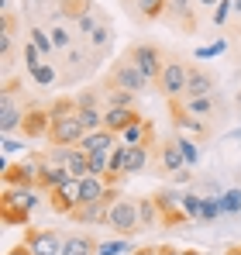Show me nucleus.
<instances>
[{
    "instance_id": "nucleus-4",
    "label": "nucleus",
    "mask_w": 241,
    "mask_h": 255,
    "mask_svg": "<svg viewBox=\"0 0 241 255\" xmlns=\"http://www.w3.org/2000/svg\"><path fill=\"white\" fill-rule=\"evenodd\" d=\"M97 62H100V55L90 48L86 42H80V45H73L69 52H66V69L59 73V83H76V80H83L86 73H93L97 69Z\"/></svg>"
},
{
    "instance_id": "nucleus-36",
    "label": "nucleus",
    "mask_w": 241,
    "mask_h": 255,
    "mask_svg": "<svg viewBox=\"0 0 241 255\" xmlns=\"http://www.w3.org/2000/svg\"><path fill=\"white\" fill-rule=\"evenodd\" d=\"M176 145H179V152H183L186 166H197V159H200V148H197V141L183 134V138H176Z\"/></svg>"
},
{
    "instance_id": "nucleus-15",
    "label": "nucleus",
    "mask_w": 241,
    "mask_h": 255,
    "mask_svg": "<svg viewBox=\"0 0 241 255\" xmlns=\"http://www.w3.org/2000/svg\"><path fill=\"white\" fill-rule=\"evenodd\" d=\"M214 73L210 69H203V66H190V73H186V97L183 100H193V97H210L214 93Z\"/></svg>"
},
{
    "instance_id": "nucleus-46",
    "label": "nucleus",
    "mask_w": 241,
    "mask_h": 255,
    "mask_svg": "<svg viewBox=\"0 0 241 255\" xmlns=\"http://www.w3.org/2000/svg\"><path fill=\"white\" fill-rule=\"evenodd\" d=\"M131 255H159V249H152V245H141V249H131Z\"/></svg>"
},
{
    "instance_id": "nucleus-35",
    "label": "nucleus",
    "mask_w": 241,
    "mask_h": 255,
    "mask_svg": "<svg viewBox=\"0 0 241 255\" xmlns=\"http://www.w3.org/2000/svg\"><path fill=\"white\" fill-rule=\"evenodd\" d=\"M31 80H35L38 86H52V83H59V73H55L48 62H41V66H35V69H31Z\"/></svg>"
},
{
    "instance_id": "nucleus-24",
    "label": "nucleus",
    "mask_w": 241,
    "mask_h": 255,
    "mask_svg": "<svg viewBox=\"0 0 241 255\" xmlns=\"http://www.w3.org/2000/svg\"><path fill=\"white\" fill-rule=\"evenodd\" d=\"M100 242L93 235H66L62 242V255H97Z\"/></svg>"
},
{
    "instance_id": "nucleus-45",
    "label": "nucleus",
    "mask_w": 241,
    "mask_h": 255,
    "mask_svg": "<svg viewBox=\"0 0 241 255\" xmlns=\"http://www.w3.org/2000/svg\"><path fill=\"white\" fill-rule=\"evenodd\" d=\"M17 148H24V141H17V138H10V134H7V138H3V152L10 155V152H17Z\"/></svg>"
},
{
    "instance_id": "nucleus-32",
    "label": "nucleus",
    "mask_w": 241,
    "mask_h": 255,
    "mask_svg": "<svg viewBox=\"0 0 241 255\" xmlns=\"http://www.w3.org/2000/svg\"><path fill=\"white\" fill-rule=\"evenodd\" d=\"M138 204H141V224H145V231H148V228H159V224H162V214H159L155 197H145V200H138Z\"/></svg>"
},
{
    "instance_id": "nucleus-7",
    "label": "nucleus",
    "mask_w": 241,
    "mask_h": 255,
    "mask_svg": "<svg viewBox=\"0 0 241 255\" xmlns=\"http://www.w3.org/2000/svg\"><path fill=\"white\" fill-rule=\"evenodd\" d=\"M62 235L52 231V228H24V245L31 249L35 255H62Z\"/></svg>"
},
{
    "instance_id": "nucleus-49",
    "label": "nucleus",
    "mask_w": 241,
    "mask_h": 255,
    "mask_svg": "<svg viewBox=\"0 0 241 255\" xmlns=\"http://www.w3.org/2000/svg\"><path fill=\"white\" fill-rule=\"evenodd\" d=\"M197 3H200V7H217L221 0H197Z\"/></svg>"
},
{
    "instance_id": "nucleus-2",
    "label": "nucleus",
    "mask_w": 241,
    "mask_h": 255,
    "mask_svg": "<svg viewBox=\"0 0 241 255\" xmlns=\"http://www.w3.org/2000/svg\"><path fill=\"white\" fill-rule=\"evenodd\" d=\"M107 228H114L120 238H131V235L145 231V224H141V204L131 200V197H118L111 214H107Z\"/></svg>"
},
{
    "instance_id": "nucleus-21",
    "label": "nucleus",
    "mask_w": 241,
    "mask_h": 255,
    "mask_svg": "<svg viewBox=\"0 0 241 255\" xmlns=\"http://www.w3.org/2000/svg\"><path fill=\"white\" fill-rule=\"evenodd\" d=\"M120 141H124V145H148V148H155V145H159V141H155V125H152L148 118H141L138 125H131L120 134Z\"/></svg>"
},
{
    "instance_id": "nucleus-23",
    "label": "nucleus",
    "mask_w": 241,
    "mask_h": 255,
    "mask_svg": "<svg viewBox=\"0 0 241 255\" xmlns=\"http://www.w3.org/2000/svg\"><path fill=\"white\" fill-rule=\"evenodd\" d=\"M165 7H169V0H131V3H127L131 17H138V21H145V24L165 17Z\"/></svg>"
},
{
    "instance_id": "nucleus-17",
    "label": "nucleus",
    "mask_w": 241,
    "mask_h": 255,
    "mask_svg": "<svg viewBox=\"0 0 241 255\" xmlns=\"http://www.w3.org/2000/svg\"><path fill=\"white\" fill-rule=\"evenodd\" d=\"M138 121H141V114H138L134 107H107V111H104V128H107V131H114L118 138L131 125H138Z\"/></svg>"
},
{
    "instance_id": "nucleus-11",
    "label": "nucleus",
    "mask_w": 241,
    "mask_h": 255,
    "mask_svg": "<svg viewBox=\"0 0 241 255\" xmlns=\"http://www.w3.org/2000/svg\"><path fill=\"white\" fill-rule=\"evenodd\" d=\"M162 21L172 24V28H179V31H186V35H193V31H197V10H193V0H169Z\"/></svg>"
},
{
    "instance_id": "nucleus-52",
    "label": "nucleus",
    "mask_w": 241,
    "mask_h": 255,
    "mask_svg": "<svg viewBox=\"0 0 241 255\" xmlns=\"http://www.w3.org/2000/svg\"><path fill=\"white\" fill-rule=\"evenodd\" d=\"M231 3H235V10H238V14H241V0H231Z\"/></svg>"
},
{
    "instance_id": "nucleus-6",
    "label": "nucleus",
    "mask_w": 241,
    "mask_h": 255,
    "mask_svg": "<svg viewBox=\"0 0 241 255\" xmlns=\"http://www.w3.org/2000/svg\"><path fill=\"white\" fill-rule=\"evenodd\" d=\"M186 73H190L186 62H179V59H165L162 76H159V83H155L165 100H183V97H186Z\"/></svg>"
},
{
    "instance_id": "nucleus-50",
    "label": "nucleus",
    "mask_w": 241,
    "mask_h": 255,
    "mask_svg": "<svg viewBox=\"0 0 241 255\" xmlns=\"http://www.w3.org/2000/svg\"><path fill=\"white\" fill-rule=\"evenodd\" d=\"M224 255H241V245H231V249H228Z\"/></svg>"
},
{
    "instance_id": "nucleus-47",
    "label": "nucleus",
    "mask_w": 241,
    "mask_h": 255,
    "mask_svg": "<svg viewBox=\"0 0 241 255\" xmlns=\"http://www.w3.org/2000/svg\"><path fill=\"white\" fill-rule=\"evenodd\" d=\"M159 255H183V249H176V245H159Z\"/></svg>"
},
{
    "instance_id": "nucleus-43",
    "label": "nucleus",
    "mask_w": 241,
    "mask_h": 255,
    "mask_svg": "<svg viewBox=\"0 0 241 255\" xmlns=\"http://www.w3.org/2000/svg\"><path fill=\"white\" fill-rule=\"evenodd\" d=\"M231 10H235V3H231V0H221V3L214 7V24H224Z\"/></svg>"
},
{
    "instance_id": "nucleus-44",
    "label": "nucleus",
    "mask_w": 241,
    "mask_h": 255,
    "mask_svg": "<svg viewBox=\"0 0 241 255\" xmlns=\"http://www.w3.org/2000/svg\"><path fill=\"white\" fill-rule=\"evenodd\" d=\"M217 52H224V42H217V45H207V48H200V52H197V59H210V55H217Z\"/></svg>"
},
{
    "instance_id": "nucleus-10",
    "label": "nucleus",
    "mask_w": 241,
    "mask_h": 255,
    "mask_svg": "<svg viewBox=\"0 0 241 255\" xmlns=\"http://www.w3.org/2000/svg\"><path fill=\"white\" fill-rule=\"evenodd\" d=\"M83 138H86V128H83L80 114L52 121V131H48V141L52 145H80Z\"/></svg>"
},
{
    "instance_id": "nucleus-22",
    "label": "nucleus",
    "mask_w": 241,
    "mask_h": 255,
    "mask_svg": "<svg viewBox=\"0 0 241 255\" xmlns=\"http://www.w3.org/2000/svg\"><path fill=\"white\" fill-rule=\"evenodd\" d=\"M80 148L86 152V155H93V152H114V148H118V134H114V131H107V128L90 131V134L80 141Z\"/></svg>"
},
{
    "instance_id": "nucleus-29",
    "label": "nucleus",
    "mask_w": 241,
    "mask_h": 255,
    "mask_svg": "<svg viewBox=\"0 0 241 255\" xmlns=\"http://www.w3.org/2000/svg\"><path fill=\"white\" fill-rule=\"evenodd\" d=\"M28 42L35 45L45 59H52V55H55V45H52V38H48V28H41V24H35V21L28 24Z\"/></svg>"
},
{
    "instance_id": "nucleus-39",
    "label": "nucleus",
    "mask_w": 241,
    "mask_h": 255,
    "mask_svg": "<svg viewBox=\"0 0 241 255\" xmlns=\"http://www.w3.org/2000/svg\"><path fill=\"white\" fill-rule=\"evenodd\" d=\"M21 55H24V66H28V73H31L35 66H41V59H45V55H41V52H38V48H35L31 42H24V48H21Z\"/></svg>"
},
{
    "instance_id": "nucleus-51",
    "label": "nucleus",
    "mask_w": 241,
    "mask_h": 255,
    "mask_svg": "<svg viewBox=\"0 0 241 255\" xmlns=\"http://www.w3.org/2000/svg\"><path fill=\"white\" fill-rule=\"evenodd\" d=\"M183 255H207V252H200V249H186Z\"/></svg>"
},
{
    "instance_id": "nucleus-14",
    "label": "nucleus",
    "mask_w": 241,
    "mask_h": 255,
    "mask_svg": "<svg viewBox=\"0 0 241 255\" xmlns=\"http://www.w3.org/2000/svg\"><path fill=\"white\" fill-rule=\"evenodd\" d=\"M48 204H52V211H55V214L73 217V211L80 207V179H69L66 186H59L55 193H48Z\"/></svg>"
},
{
    "instance_id": "nucleus-42",
    "label": "nucleus",
    "mask_w": 241,
    "mask_h": 255,
    "mask_svg": "<svg viewBox=\"0 0 241 255\" xmlns=\"http://www.w3.org/2000/svg\"><path fill=\"white\" fill-rule=\"evenodd\" d=\"M217 214H224L221 200H210V197H203V214H200V221H214Z\"/></svg>"
},
{
    "instance_id": "nucleus-48",
    "label": "nucleus",
    "mask_w": 241,
    "mask_h": 255,
    "mask_svg": "<svg viewBox=\"0 0 241 255\" xmlns=\"http://www.w3.org/2000/svg\"><path fill=\"white\" fill-rule=\"evenodd\" d=\"M7 255H35V252H31V249H28V245H24V242H21V245H17V249H10V252H7Z\"/></svg>"
},
{
    "instance_id": "nucleus-26",
    "label": "nucleus",
    "mask_w": 241,
    "mask_h": 255,
    "mask_svg": "<svg viewBox=\"0 0 241 255\" xmlns=\"http://www.w3.org/2000/svg\"><path fill=\"white\" fill-rule=\"evenodd\" d=\"M97 3L93 0H55V14L62 17V21H69V24H76L86 10H93Z\"/></svg>"
},
{
    "instance_id": "nucleus-12",
    "label": "nucleus",
    "mask_w": 241,
    "mask_h": 255,
    "mask_svg": "<svg viewBox=\"0 0 241 255\" xmlns=\"http://www.w3.org/2000/svg\"><path fill=\"white\" fill-rule=\"evenodd\" d=\"M169 114H172V125L179 128L183 134H190V138H207V125H203L197 114L186 111L183 100H169Z\"/></svg>"
},
{
    "instance_id": "nucleus-40",
    "label": "nucleus",
    "mask_w": 241,
    "mask_h": 255,
    "mask_svg": "<svg viewBox=\"0 0 241 255\" xmlns=\"http://www.w3.org/2000/svg\"><path fill=\"white\" fill-rule=\"evenodd\" d=\"M183 211L190 214V221H200V214H203V197H183Z\"/></svg>"
},
{
    "instance_id": "nucleus-13",
    "label": "nucleus",
    "mask_w": 241,
    "mask_h": 255,
    "mask_svg": "<svg viewBox=\"0 0 241 255\" xmlns=\"http://www.w3.org/2000/svg\"><path fill=\"white\" fill-rule=\"evenodd\" d=\"M24 138H48V131H52V114H48V107H38V104H31L28 111H24Z\"/></svg>"
},
{
    "instance_id": "nucleus-9",
    "label": "nucleus",
    "mask_w": 241,
    "mask_h": 255,
    "mask_svg": "<svg viewBox=\"0 0 241 255\" xmlns=\"http://www.w3.org/2000/svg\"><path fill=\"white\" fill-rule=\"evenodd\" d=\"M14 90H17V83L7 80V86H3V111H0V131H3V138L14 134L17 128L24 125V111H28V107H21L14 100Z\"/></svg>"
},
{
    "instance_id": "nucleus-27",
    "label": "nucleus",
    "mask_w": 241,
    "mask_h": 255,
    "mask_svg": "<svg viewBox=\"0 0 241 255\" xmlns=\"http://www.w3.org/2000/svg\"><path fill=\"white\" fill-rule=\"evenodd\" d=\"M104 21H107V14H104L100 7H93V10H86V14H83L80 21L73 24V28H76V35H80V42H86V38H90V35H93V31H97V28H100Z\"/></svg>"
},
{
    "instance_id": "nucleus-34",
    "label": "nucleus",
    "mask_w": 241,
    "mask_h": 255,
    "mask_svg": "<svg viewBox=\"0 0 241 255\" xmlns=\"http://www.w3.org/2000/svg\"><path fill=\"white\" fill-rule=\"evenodd\" d=\"M107 169H111V152H93L90 155V176L107 179Z\"/></svg>"
},
{
    "instance_id": "nucleus-38",
    "label": "nucleus",
    "mask_w": 241,
    "mask_h": 255,
    "mask_svg": "<svg viewBox=\"0 0 241 255\" xmlns=\"http://www.w3.org/2000/svg\"><path fill=\"white\" fill-rule=\"evenodd\" d=\"M221 207H224V214H238L241 211V190H228L221 197Z\"/></svg>"
},
{
    "instance_id": "nucleus-25",
    "label": "nucleus",
    "mask_w": 241,
    "mask_h": 255,
    "mask_svg": "<svg viewBox=\"0 0 241 255\" xmlns=\"http://www.w3.org/2000/svg\"><path fill=\"white\" fill-rule=\"evenodd\" d=\"M114 204H80L73 211V221L80 224H107V214H111Z\"/></svg>"
},
{
    "instance_id": "nucleus-28",
    "label": "nucleus",
    "mask_w": 241,
    "mask_h": 255,
    "mask_svg": "<svg viewBox=\"0 0 241 255\" xmlns=\"http://www.w3.org/2000/svg\"><path fill=\"white\" fill-rule=\"evenodd\" d=\"M86 45H90V48H93V52L104 59V52L114 45V24H111V17H107V21H104V24H100V28H97L90 38H86Z\"/></svg>"
},
{
    "instance_id": "nucleus-37",
    "label": "nucleus",
    "mask_w": 241,
    "mask_h": 255,
    "mask_svg": "<svg viewBox=\"0 0 241 255\" xmlns=\"http://www.w3.org/2000/svg\"><path fill=\"white\" fill-rule=\"evenodd\" d=\"M183 104H186V111L197 114V118H203V114L214 111V100H210V97H193V100H183Z\"/></svg>"
},
{
    "instance_id": "nucleus-1",
    "label": "nucleus",
    "mask_w": 241,
    "mask_h": 255,
    "mask_svg": "<svg viewBox=\"0 0 241 255\" xmlns=\"http://www.w3.org/2000/svg\"><path fill=\"white\" fill-rule=\"evenodd\" d=\"M41 190H14V186H3V200H0V214H3V224H24L28 228V217L38 204Z\"/></svg>"
},
{
    "instance_id": "nucleus-19",
    "label": "nucleus",
    "mask_w": 241,
    "mask_h": 255,
    "mask_svg": "<svg viewBox=\"0 0 241 255\" xmlns=\"http://www.w3.org/2000/svg\"><path fill=\"white\" fill-rule=\"evenodd\" d=\"M152 152L155 148H148V145H127V152H124V176H141L152 166Z\"/></svg>"
},
{
    "instance_id": "nucleus-41",
    "label": "nucleus",
    "mask_w": 241,
    "mask_h": 255,
    "mask_svg": "<svg viewBox=\"0 0 241 255\" xmlns=\"http://www.w3.org/2000/svg\"><path fill=\"white\" fill-rule=\"evenodd\" d=\"M131 245H127V238H118V242H104L100 249H97V255H118V252H127Z\"/></svg>"
},
{
    "instance_id": "nucleus-5",
    "label": "nucleus",
    "mask_w": 241,
    "mask_h": 255,
    "mask_svg": "<svg viewBox=\"0 0 241 255\" xmlns=\"http://www.w3.org/2000/svg\"><path fill=\"white\" fill-rule=\"evenodd\" d=\"M127 59L145 73V80L148 83H159V76H162V66H165V55H162V48L159 45H152V42H138V45H131L127 48Z\"/></svg>"
},
{
    "instance_id": "nucleus-20",
    "label": "nucleus",
    "mask_w": 241,
    "mask_h": 255,
    "mask_svg": "<svg viewBox=\"0 0 241 255\" xmlns=\"http://www.w3.org/2000/svg\"><path fill=\"white\" fill-rule=\"evenodd\" d=\"M183 166H186V159H183L179 145L176 141H162L159 152H155V169L159 172H179Z\"/></svg>"
},
{
    "instance_id": "nucleus-33",
    "label": "nucleus",
    "mask_w": 241,
    "mask_h": 255,
    "mask_svg": "<svg viewBox=\"0 0 241 255\" xmlns=\"http://www.w3.org/2000/svg\"><path fill=\"white\" fill-rule=\"evenodd\" d=\"M134 97L138 93H127V90H104V104L107 107H134Z\"/></svg>"
},
{
    "instance_id": "nucleus-16",
    "label": "nucleus",
    "mask_w": 241,
    "mask_h": 255,
    "mask_svg": "<svg viewBox=\"0 0 241 255\" xmlns=\"http://www.w3.org/2000/svg\"><path fill=\"white\" fill-rule=\"evenodd\" d=\"M38 159V190L48 197V193H55L59 186H66L73 176H69V169H62V166H48L41 155H35Z\"/></svg>"
},
{
    "instance_id": "nucleus-3",
    "label": "nucleus",
    "mask_w": 241,
    "mask_h": 255,
    "mask_svg": "<svg viewBox=\"0 0 241 255\" xmlns=\"http://www.w3.org/2000/svg\"><path fill=\"white\" fill-rule=\"evenodd\" d=\"M148 86L152 83L145 80V73H141L127 55L111 66V73H107V80H104V90H127V93H145Z\"/></svg>"
},
{
    "instance_id": "nucleus-31",
    "label": "nucleus",
    "mask_w": 241,
    "mask_h": 255,
    "mask_svg": "<svg viewBox=\"0 0 241 255\" xmlns=\"http://www.w3.org/2000/svg\"><path fill=\"white\" fill-rule=\"evenodd\" d=\"M76 111H80L76 97H59L55 104H48V114H52V121H59V118H73Z\"/></svg>"
},
{
    "instance_id": "nucleus-30",
    "label": "nucleus",
    "mask_w": 241,
    "mask_h": 255,
    "mask_svg": "<svg viewBox=\"0 0 241 255\" xmlns=\"http://www.w3.org/2000/svg\"><path fill=\"white\" fill-rule=\"evenodd\" d=\"M66 169L73 179H86L90 176V155L83 152L80 145H73V152H69V162H66Z\"/></svg>"
},
{
    "instance_id": "nucleus-8",
    "label": "nucleus",
    "mask_w": 241,
    "mask_h": 255,
    "mask_svg": "<svg viewBox=\"0 0 241 255\" xmlns=\"http://www.w3.org/2000/svg\"><path fill=\"white\" fill-rule=\"evenodd\" d=\"M3 186H14V190H38V159L7 162V169H3Z\"/></svg>"
},
{
    "instance_id": "nucleus-18",
    "label": "nucleus",
    "mask_w": 241,
    "mask_h": 255,
    "mask_svg": "<svg viewBox=\"0 0 241 255\" xmlns=\"http://www.w3.org/2000/svg\"><path fill=\"white\" fill-rule=\"evenodd\" d=\"M48 38L55 45V52H69V48L76 45V28L55 14V17H48Z\"/></svg>"
}]
</instances>
